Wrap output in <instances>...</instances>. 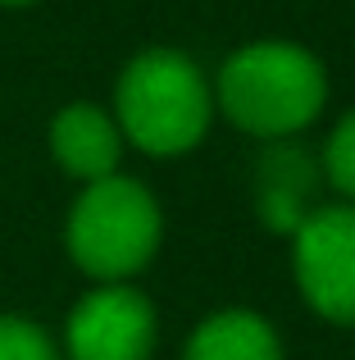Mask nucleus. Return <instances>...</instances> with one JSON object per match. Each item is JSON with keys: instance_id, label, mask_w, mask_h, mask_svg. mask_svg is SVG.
Here are the masks:
<instances>
[{"instance_id": "39448f33", "label": "nucleus", "mask_w": 355, "mask_h": 360, "mask_svg": "<svg viewBox=\"0 0 355 360\" xmlns=\"http://www.w3.org/2000/svg\"><path fill=\"white\" fill-rule=\"evenodd\" d=\"M155 310L128 283H100L69 310L64 356L69 360H151Z\"/></svg>"}, {"instance_id": "20e7f679", "label": "nucleus", "mask_w": 355, "mask_h": 360, "mask_svg": "<svg viewBox=\"0 0 355 360\" xmlns=\"http://www.w3.org/2000/svg\"><path fill=\"white\" fill-rule=\"evenodd\" d=\"M301 297L333 324H355V205H323L292 233Z\"/></svg>"}, {"instance_id": "9b49d317", "label": "nucleus", "mask_w": 355, "mask_h": 360, "mask_svg": "<svg viewBox=\"0 0 355 360\" xmlns=\"http://www.w3.org/2000/svg\"><path fill=\"white\" fill-rule=\"evenodd\" d=\"M0 5H32V0H0Z\"/></svg>"}, {"instance_id": "1a4fd4ad", "label": "nucleus", "mask_w": 355, "mask_h": 360, "mask_svg": "<svg viewBox=\"0 0 355 360\" xmlns=\"http://www.w3.org/2000/svg\"><path fill=\"white\" fill-rule=\"evenodd\" d=\"M0 360H64L41 324L23 315H0Z\"/></svg>"}, {"instance_id": "7ed1b4c3", "label": "nucleus", "mask_w": 355, "mask_h": 360, "mask_svg": "<svg viewBox=\"0 0 355 360\" xmlns=\"http://www.w3.org/2000/svg\"><path fill=\"white\" fill-rule=\"evenodd\" d=\"M160 233L164 219L155 196L123 174L87 183L64 224L73 264L100 283H128L133 274H142L160 246Z\"/></svg>"}, {"instance_id": "9d476101", "label": "nucleus", "mask_w": 355, "mask_h": 360, "mask_svg": "<svg viewBox=\"0 0 355 360\" xmlns=\"http://www.w3.org/2000/svg\"><path fill=\"white\" fill-rule=\"evenodd\" d=\"M323 174L342 196L355 201V110L333 128L328 146H323Z\"/></svg>"}, {"instance_id": "6e6552de", "label": "nucleus", "mask_w": 355, "mask_h": 360, "mask_svg": "<svg viewBox=\"0 0 355 360\" xmlns=\"http://www.w3.org/2000/svg\"><path fill=\"white\" fill-rule=\"evenodd\" d=\"M182 360H283V342L255 310H219L196 324Z\"/></svg>"}, {"instance_id": "f257e3e1", "label": "nucleus", "mask_w": 355, "mask_h": 360, "mask_svg": "<svg viewBox=\"0 0 355 360\" xmlns=\"http://www.w3.org/2000/svg\"><path fill=\"white\" fill-rule=\"evenodd\" d=\"M323 101L328 73L292 41H250L219 69V110L250 137H292L319 119Z\"/></svg>"}, {"instance_id": "0eeeda50", "label": "nucleus", "mask_w": 355, "mask_h": 360, "mask_svg": "<svg viewBox=\"0 0 355 360\" xmlns=\"http://www.w3.org/2000/svg\"><path fill=\"white\" fill-rule=\"evenodd\" d=\"M260 214L269 229L296 233L301 219L310 214L314 192V165L301 146H269L260 160Z\"/></svg>"}, {"instance_id": "f03ea898", "label": "nucleus", "mask_w": 355, "mask_h": 360, "mask_svg": "<svg viewBox=\"0 0 355 360\" xmlns=\"http://www.w3.org/2000/svg\"><path fill=\"white\" fill-rule=\"evenodd\" d=\"M214 96L182 51H142L114 91V123L146 155H187L210 132Z\"/></svg>"}, {"instance_id": "423d86ee", "label": "nucleus", "mask_w": 355, "mask_h": 360, "mask_svg": "<svg viewBox=\"0 0 355 360\" xmlns=\"http://www.w3.org/2000/svg\"><path fill=\"white\" fill-rule=\"evenodd\" d=\"M51 155L60 160L64 174L82 178V183H96V178L119 174L123 132H119L109 110L91 105V101H73L51 123Z\"/></svg>"}]
</instances>
